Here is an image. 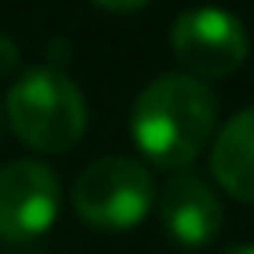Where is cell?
<instances>
[{
    "instance_id": "5",
    "label": "cell",
    "mask_w": 254,
    "mask_h": 254,
    "mask_svg": "<svg viewBox=\"0 0 254 254\" xmlns=\"http://www.w3.org/2000/svg\"><path fill=\"white\" fill-rule=\"evenodd\" d=\"M59 214V177L45 162H7L0 170V240L26 243L52 229Z\"/></svg>"
},
{
    "instance_id": "10",
    "label": "cell",
    "mask_w": 254,
    "mask_h": 254,
    "mask_svg": "<svg viewBox=\"0 0 254 254\" xmlns=\"http://www.w3.org/2000/svg\"><path fill=\"white\" fill-rule=\"evenodd\" d=\"M225 254H254V243H240V247H232V251H225Z\"/></svg>"
},
{
    "instance_id": "4",
    "label": "cell",
    "mask_w": 254,
    "mask_h": 254,
    "mask_svg": "<svg viewBox=\"0 0 254 254\" xmlns=\"http://www.w3.org/2000/svg\"><path fill=\"white\" fill-rule=\"evenodd\" d=\"M170 45L185 70L199 81L206 77H229L247 59V30L225 7H188L173 19Z\"/></svg>"
},
{
    "instance_id": "8",
    "label": "cell",
    "mask_w": 254,
    "mask_h": 254,
    "mask_svg": "<svg viewBox=\"0 0 254 254\" xmlns=\"http://www.w3.org/2000/svg\"><path fill=\"white\" fill-rule=\"evenodd\" d=\"M15 66H19V48H15L11 37H4V33H0V77L15 74Z\"/></svg>"
},
{
    "instance_id": "6",
    "label": "cell",
    "mask_w": 254,
    "mask_h": 254,
    "mask_svg": "<svg viewBox=\"0 0 254 254\" xmlns=\"http://www.w3.org/2000/svg\"><path fill=\"white\" fill-rule=\"evenodd\" d=\"M159 217L170 240H177L181 247H206L214 243V236L221 232V203L199 177H173L162 188L159 199Z\"/></svg>"
},
{
    "instance_id": "7",
    "label": "cell",
    "mask_w": 254,
    "mask_h": 254,
    "mask_svg": "<svg viewBox=\"0 0 254 254\" xmlns=\"http://www.w3.org/2000/svg\"><path fill=\"white\" fill-rule=\"evenodd\" d=\"M210 170L232 199L254 203V107L229 118V126L217 133Z\"/></svg>"
},
{
    "instance_id": "2",
    "label": "cell",
    "mask_w": 254,
    "mask_h": 254,
    "mask_svg": "<svg viewBox=\"0 0 254 254\" xmlns=\"http://www.w3.org/2000/svg\"><path fill=\"white\" fill-rule=\"evenodd\" d=\"M7 126L33 151H70L85 136V96L59 66H33L7 92Z\"/></svg>"
},
{
    "instance_id": "9",
    "label": "cell",
    "mask_w": 254,
    "mask_h": 254,
    "mask_svg": "<svg viewBox=\"0 0 254 254\" xmlns=\"http://www.w3.org/2000/svg\"><path fill=\"white\" fill-rule=\"evenodd\" d=\"M92 4L107 7V11H136V7H144L147 0H92Z\"/></svg>"
},
{
    "instance_id": "3",
    "label": "cell",
    "mask_w": 254,
    "mask_h": 254,
    "mask_svg": "<svg viewBox=\"0 0 254 254\" xmlns=\"http://www.w3.org/2000/svg\"><path fill=\"white\" fill-rule=\"evenodd\" d=\"M155 203V181L136 159H96L74 181V210L92 229L122 232L147 217Z\"/></svg>"
},
{
    "instance_id": "1",
    "label": "cell",
    "mask_w": 254,
    "mask_h": 254,
    "mask_svg": "<svg viewBox=\"0 0 254 254\" xmlns=\"http://www.w3.org/2000/svg\"><path fill=\"white\" fill-rule=\"evenodd\" d=\"M217 122V100L206 81L191 74H162L140 89L129 133L147 162L162 170H185L203 151Z\"/></svg>"
}]
</instances>
